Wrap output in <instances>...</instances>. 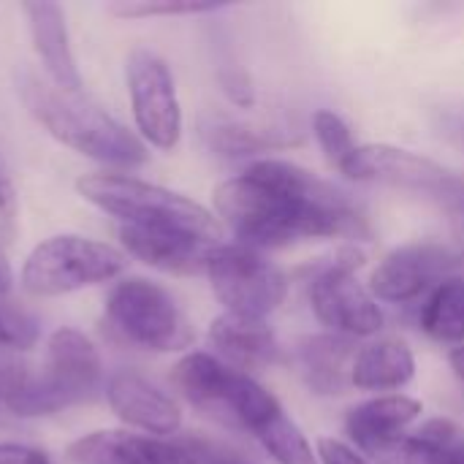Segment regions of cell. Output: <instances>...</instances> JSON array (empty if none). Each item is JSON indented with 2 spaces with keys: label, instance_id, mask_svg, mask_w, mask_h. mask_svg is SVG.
<instances>
[{
  "label": "cell",
  "instance_id": "cell-19",
  "mask_svg": "<svg viewBox=\"0 0 464 464\" xmlns=\"http://www.w3.org/2000/svg\"><path fill=\"white\" fill-rule=\"evenodd\" d=\"M416 378V356L405 340L383 337L356 351L351 386L372 394H400Z\"/></svg>",
  "mask_w": 464,
  "mask_h": 464
},
{
  "label": "cell",
  "instance_id": "cell-12",
  "mask_svg": "<svg viewBox=\"0 0 464 464\" xmlns=\"http://www.w3.org/2000/svg\"><path fill=\"white\" fill-rule=\"evenodd\" d=\"M71 464H196L193 438L92 432L65 451Z\"/></svg>",
  "mask_w": 464,
  "mask_h": 464
},
{
  "label": "cell",
  "instance_id": "cell-22",
  "mask_svg": "<svg viewBox=\"0 0 464 464\" xmlns=\"http://www.w3.org/2000/svg\"><path fill=\"white\" fill-rule=\"evenodd\" d=\"M209 147L226 158H250L296 144L299 139L280 128H264L250 122H218L207 130Z\"/></svg>",
  "mask_w": 464,
  "mask_h": 464
},
{
  "label": "cell",
  "instance_id": "cell-17",
  "mask_svg": "<svg viewBox=\"0 0 464 464\" xmlns=\"http://www.w3.org/2000/svg\"><path fill=\"white\" fill-rule=\"evenodd\" d=\"M33 46L54 87L65 92H82V76L68 44L65 14L57 3H24Z\"/></svg>",
  "mask_w": 464,
  "mask_h": 464
},
{
  "label": "cell",
  "instance_id": "cell-11",
  "mask_svg": "<svg viewBox=\"0 0 464 464\" xmlns=\"http://www.w3.org/2000/svg\"><path fill=\"white\" fill-rule=\"evenodd\" d=\"M459 256L438 242H411L394 247L370 275V294L383 304H411L443 280L454 277Z\"/></svg>",
  "mask_w": 464,
  "mask_h": 464
},
{
  "label": "cell",
  "instance_id": "cell-33",
  "mask_svg": "<svg viewBox=\"0 0 464 464\" xmlns=\"http://www.w3.org/2000/svg\"><path fill=\"white\" fill-rule=\"evenodd\" d=\"M11 283H14V275H11V266H8V261H5V256L0 250V296L11 291Z\"/></svg>",
  "mask_w": 464,
  "mask_h": 464
},
{
  "label": "cell",
  "instance_id": "cell-32",
  "mask_svg": "<svg viewBox=\"0 0 464 464\" xmlns=\"http://www.w3.org/2000/svg\"><path fill=\"white\" fill-rule=\"evenodd\" d=\"M449 367L454 370V375L464 383V345L451 348V353H449Z\"/></svg>",
  "mask_w": 464,
  "mask_h": 464
},
{
  "label": "cell",
  "instance_id": "cell-16",
  "mask_svg": "<svg viewBox=\"0 0 464 464\" xmlns=\"http://www.w3.org/2000/svg\"><path fill=\"white\" fill-rule=\"evenodd\" d=\"M421 413H424V405L416 397L381 394L351 408L345 416V430L353 446L364 454L367 449L378 443L408 435L411 427L421 419Z\"/></svg>",
  "mask_w": 464,
  "mask_h": 464
},
{
  "label": "cell",
  "instance_id": "cell-25",
  "mask_svg": "<svg viewBox=\"0 0 464 464\" xmlns=\"http://www.w3.org/2000/svg\"><path fill=\"white\" fill-rule=\"evenodd\" d=\"M223 3L212 0H120L111 3L109 11L122 19H144V16H196L220 11Z\"/></svg>",
  "mask_w": 464,
  "mask_h": 464
},
{
  "label": "cell",
  "instance_id": "cell-4",
  "mask_svg": "<svg viewBox=\"0 0 464 464\" xmlns=\"http://www.w3.org/2000/svg\"><path fill=\"white\" fill-rule=\"evenodd\" d=\"M101 356L95 345L76 329H57L46 343V372L30 378L24 389L8 397L3 405L14 416H49L84 397H90L101 383Z\"/></svg>",
  "mask_w": 464,
  "mask_h": 464
},
{
  "label": "cell",
  "instance_id": "cell-23",
  "mask_svg": "<svg viewBox=\"0 0 464 464\" xmlns=\"http://www.w3.org/2000/svg\"><path fill=\"white\" fill-rule=\"evenodd\" d=\"M253 438L275 464H318L315 449L310 446L299 424L285 416V411H277L272 419H266L253 432Z\"/></svg>",
  "mask_w": 464,
  "mask_h": 464
},
{
  "label": "cell",
  "instance_id": "cell-21",
  "mask_svg": "<svg viewBox=\"0 0 464 464\" xmlns=\"http://www.w3.org/2000/svg\"><path fill=\"white\" fill-rule=\"evenodd\" d=\"M419 326L427 337L446 345H464V280L449 277L435 285L419 313Z\"/></svg>",
  "mask_w": 464,
  "mask_h": 464
},
{
  "label": "cell",
  "instance_id": "cell-7",
  "mask_svg": "<svg viewBox=\"0 0 464 464\" xmlns=\"http://www.w3.org/2000/svg\"><path fill=\"white\" fill-rule=\"evenodd\" d=\"M362 261L364 256L359 247H343L310 277V310L329 334L364 340L375 337L386 326L381 302L356 277Z\"/></svg>",
  "mask_w": 464,
  "mask_h": 464
},
{
  "label": "cell",
  "instance_id": "cell-1",
  "mask_svg": "<svg viewBox=\"0 0 464 464\" xmlns=\"http://www.w3.org/2000/svg\"><path fill=\"white\" fill-rule=\"evenodd\" d=\"M212 201L237 245L261 253L307 239L370 234L345 190L283 158L253 160L242 174L220 182Z\"/></svg>",
  "mask_w": 464,
  "mask_h": 464
},
{
  "label": "cell",
  "instance_id": "cell-15",
  "mask_svg": "<svg viewBox=\"0 0 464 464\" xmlns=\"http://www.w3.org/2000/svg\"><path fill=\"white\" fill-rule=\"evenodd\" d=\"M209 343L228 367L253 372L280 362V343L264 318L223 313L209 324Z\"/></svg>",
  "mask_w": 464,
  "mask_h": 464
},
{
  "label": "cell",
  "instance_id": "cell-10",
  "mask_svg": "<svg viewBox=\"0 0 464 464\" xmlns=\"http://www.w3.org/2000/svg\"><path fill=\"white\" fill-rule=\"evenodd\" d=\"M125 73L141 141L163 152L174 150L182 136V109L169 63L152 49H133Z\"/></svg>",
  "mask_w": 464,
  "mask_h": 464
},
{
  "label": "cell",
  "instance_id": "cell-29",
  "mask_svg": "<svg viewBox=\"0 0 464 464\" xmlns=\"http://www.w3.org/2000/svg\"><path fill=\"white\" fill-rule=\"evenodd\" d=\"M16 231V198L8 177L0 169V250L11 245Z\"/></svg>",
  "mask_w": 464,
  "mask_h": 464
},
{
  "label": "cell",
  "instance_id": "cell-14",
  "mask_svg": "<svg viewBox=\"0 0 464 464\" xmlns=\"http://www.w3.org/2000/svg\"><path fill=\"white\" fill-rule=\"evenodd\" d=\"M120 239L128 256L169 275L204 272L212 250L218 247L215 242H207L188 231L158 226H120Z\"/></svg>",
  "mask_w": 464,
  "mask_h": 464
},
{
  "label": "cell",
  "instance_id": "cell-9",
  "mask_svg": "<svg viewBox=\"0 0 464 464\" xmlns=\"http://www.w3.org/2000/svg\"><path fill=\"white\" fill-rule=\"evenodd\" d=\"M353 182H381L416 193L435 196L464 212V179L438 160L394 147V144H359L351 160L340 169Z\"/></svg>",
  "mask_w": 464,
  "mask_h": 464
},
{
  "label": "cell",
  "instance_id": "cell-6",
  "mask_svg": "<svg viewBox=\"0 0 464 464\" xmlns=\"http://www.w3.org/2000/svg\"><path fill=\"white\" fill-rule=\"evenodd\" d=\"M125 272V253L117 247L63 234L41 242L22 266V288L33 296H63L87 285L109 283Z\"/></svg>",
  "mask_w": 464,
  "mask_h": 464
},
{
  "label": "cell",
  "instance_id": "cell-20",
  "mask_svg": "<svg viewBox=\"0 0 464 464\" xmlns=\"http://www.w3.org/2000/svg\"><path fill=\"white\" fill-rule=\"evenodd\" d=\"M38 340V321L16 304L0 302V402L27 386L30 372L22 359Z\"/></svg>",
  "mask_w": 464,
  "mask_h": 464
},
{
  "label": "cell",
  "instance_id": "cell-26",
  "mask_svg": "<svg viewBox=\"0 0 464 464\" xmlns=\"http://www.w3.org/2000/svg\"><path fill=\"white\" fill-rule=\"evenodd\" d=\"M413 432L435 451V464H464V432L454 421L430 419Z\"/></svg>",
  "mask_w": 464,
  "mask_h": 464
},
{
  "label": "cell",
  "instance_id": "cell-13",
  "mask_svg": "<svg viewBox=\"0 0 464 464\" xmlns=\"http://www.w3.org/2000/svg\"><path fill=\"white\" fill-rule=\"evenodd\" d=\"M106 400L120 421L155 438H171L182 427L179 405L152 381L133 370H120L109 378Z\"/></svg>",
  "mask_w": 464,
  "mask_h": 464
},
{
  "label": "cell",
  "instance_id": "cell-2",
  "mask_svg": "<svg viewBox=\"0 0 464 464\" xmlns=\"http://www.w3.org/2000/svg\"><path fill=\"white\" fill-rule=\"evenodd\" d=\"M19 90L33 117L57 141L76 150L79 155L120 169L141 166L150 158L147 144L111 114H106L98 103H92L84 92H65L30 73L22 79Z\"/></svg>",
  "mask_w": 464,
  "mask_h": 464
},
{
  "label": "cell",
  "instance_id": "cell-24",
  "mask_svg": "<svg viewBox=\"0 0 464 464\" xmlns=\"http://www.w3.org/2000/svg\"><path fill=\"white\" fill-rule=\"evenodd\" d=\"M313 136L321 147V152L326 155V160L340 171L351 155L356 152V139L351 125L334 111V109H315L313 111Z\"/></svg>",
  "mask_w": 464,
  "mask_h": 464
},
{
  "label": "cell",
  "instance_id": "cell-27",
  "mask_svg": "<svg viewBox=\"0 0 464 464\" xmlns=\"http://www.w3.org/2000/svg\"><path fill=\"white\" fill-rule=\"evenodd\" d=\"M315 457H318V464H372L353 443H345L329 435L315 440Z\"/></svg>",
  "mask_w": 464,
  "mask_h": 464
},
{
  "label": "cell",
  "instance_id": "cell-28",
  "mask_svg": "<svg viewBox=\"0 0 464 464\" xmlns=\"http://www.w3.org/2000/svg\"><path fill=\"white\" fill-rule=\"evenodd\" d=\"M220 84H223V92H226L237 106L250 109V106L256 103V87H253L250 76H247L242 68H237V65H234V68L223 71Z\"/></svg>",
  "mask_w": 464,
  "mask_h": 464
},
{
  "label": "cell",
  "instance_id": "cell-3",
  "mask_svg": "<svg viewBox=\"0 0 464 464\" xmlns=\"http://www.w3.org/2000/svg\"><path fill=\"white\" fill-rule=\"evenodd\" d=\"M76 190L84 201L120 218L122 226L177 228L220 245V220L198 201L169 188L128 174H87L76 182Z\"/></svg>",
  "mask_w": 464,
  "mask_h": 464
},
{
  "label": "cell",
  "instance_id": "cell-5",
  "mask_svg": "<svg viewBox=\"0 0 464 464\" xmlns=\"http://www.w3.org/2000/svg\"><path fill=\"white\" fill-rule=\"evenodd\" d=\"M106 318L125 343L155 353L185 351L196 340L177 299L147 277L120 280L106 299Z\"/></svg>",
  "mask_w": 464,
  "mask_h": 464
},
{
  "label": "cell",
  "instance_id": "cell-31",
  "mask_svg": "<svg viewBox=\"0 0 464 464\" xmlns=\"http://www.w3.org/2000/svg\"><path fill=\"white\" fill-rule=\"evenodd\" d=\"M193 449H196V464H250L239 454H234L223 446L198 440V438H193Z\"/></svg>",
  "mask_w": 464,
  "mask_h": 464
},
{
  "label": "cell",
  "instance_id": "cell-18",
  "mask_svg": "<svg viewBox=\"0 0 464 464\" xmlns=\"http://www.w3.org/2000/svg\"><path fill=\"white\" fill-rule=\"evenodd\" d=\"M356 359L353 340L340 334H313L304 337L296 348L299 372L307 389L318 397L345 394L351 386V367Z\"/></svg>",
  "mask_w": 464,
  "mask_h": 464
},
{
  "label": "cell",
  "instance_id": "cell-8",
  "mask_svg": "<svg viewBox=\"0 0 464 464\" xmlns=\"http://www.w3.org/2000/svg\"><path fill=\"white\" fill-rule=\"evenodd\" d=\"M212 294L226 313L247 318H269L288 296V275L261 250L245 245H218L207 261Z\"/></svg>",
  "mask_w": 464,
  "mask_h": 464
},
{
  "label": "cell",
  "instance_id": "cell-30",
  "mask_svg": "<svg viewBox=\"0 0 464 464\" xmlns=\"http://www.w3.org/2000/svg\"><path fill=\"white\" fill-rule=\"evenodd\" d=\"M0 464H52L49 454L22 443H0Z\"/></svg>",
  "mask_w": 464,
  "mask_h": 464
}]
</instances>
